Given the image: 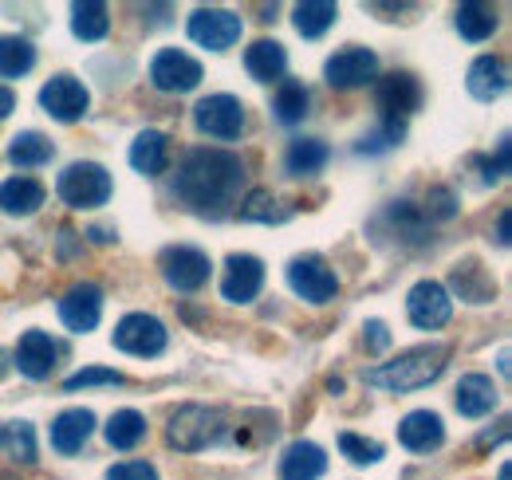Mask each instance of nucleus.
Segmentation results:
<instances>
[{"label": "nucleus", "mask_w": 512, "mask_h": 480, "mask_svg": "<svg viewBox=\"0 0 512 480\" xmlns=\"http://www.w3.org/2000/svg\"><path fill=\"white\" fill-rule=\"evenodd\" d=\"M327 158H331V150L323 146L320 138H296L288 146V154H284V170L292 178H312L327 166Z\"/></svg>", "instance_id": "obj_27"}, {"label": "nucleus", "mask_w": 512, "mask_h": 480, "mask_svg": "<svg viewBox=\"0 0 512 480\" xmlns=\"http://www.w3.org/2000/svg\"><path fill=\"white\" fill-rule=\"evenodd\" d=\"M170 162V138L162 130H142L134 142H130V166L142 174V178H158Z\"/></svg>", "instance_id": "obj_23"}, {"label": "nucleus", "mask_w": 512, "mask_h": 480, "mask_svg": "<svg viewBox=\"0 0 512 480\" xmlns=\"http://www.w3.org/2000/svg\"><path fill=\"white\" fill-rule=\"evenodd\" d=\"M335 20H339V4H331V0H304V4H296V16H292V24L304 40H320Z\"/></svg>", "instance_id": "obj_29"}, {"label": "nucleus", "mask_w": 512, "mask_h": 480, "mask_svg": "<svg viewBox=\"0 0 512 480\" xmlns=\"http://www.w3.org/2000/svg\"><path fill=\"white\" fill-rule=\"evenodd\" d=\"M111 189H115V181L107 174V166H99V162H71L56 178V193L71 209H99L111 201Z\"/></svg>", "instance_id": "obj_4"}, {"label": "nucleus", "mask_w": 512, "mask_h": 480, "mask_svg": "<svg viewBox=\"0 0 512 480\" xmlns=\"http://www.w3.org/2000/svg\"><path fill=\"white\" fill-rule=\"evenodd\" d=\"M8 445H12L16 461H24V465L36 461V429H32L28 421H12V425H8Z\"/></svg>", "instance_id": "obj_40"}, {"label": "nucleus", "mask_w": 512, "mask_h": 480, "mask_svg": "<svg viewBox=\"0 0 512 480\" xmlns=\"http://www.w3.org/2000/svg\"><path fill=\"white\" fill-rule=\"evenodd\" d=\"M375 107L383 111V122H402L422 107V83L410 71H390L375 83Z\"/></svg>", "instance_id": "obj_12"}, {"label": "nucleus", "mask_w": 512, "mask_h": 480, "mask_svg": "<svg viewBox=\"0 0 512 480\" xmlns=\"http://www.w3.org/2000/svg\"><path fill=\"white\" fill-rule=\"evenodd\" d=\"M398 441L410 453H434L446 441V425L434 410H410L406 418L398 421Z\"/></svg>", "instance_id": "obj_18"}, {"label": "nucleus", "mask_w": 512, "mask_h": 480, "mask_svg": "<svg viewBox=\"0 0 512 480\" xmlns=\"http://www.w3.org/2000/svg\"><path fill=\"white\" fill-rule=\"evenodd\" d=\"M363 343H367L371 355H383L386 347H390V331H386L383 319H367V327H363Z\"/></svg>", "instance_id": "obj_43"}, {"label": "nucleus", "mask_w": 512, "mask_h": 480, "mask_svg": "<svg viewBox=\"0 0 512 480\" xmlns=\"http://www.w3.org/2000/svg\"><path fill=\"white\" fill-rule=\"evenodd\" d=\"M158 268H162V280H166L174 292H197V288H205V284H209V272H213L209 256H205L201 248H190V244L166 248L162 260H158Z\"/></svg>", "instance_id": "obj_8"}, {"label": "nucleus", "mask_w": 512, "mask_h": 480, "mask_svg": "<svg viewBox=\"0 0 512 480\" xmlns=\"http://www.w3.org/2000/svg\"><path fill=\"white\" fill-rule=\"evenodd\" d=\"M127 378L119 374V370H111V366H87V370H75L71 378L64 382V390H87V386H123Z\"/></svg>", "instance_id": "obj_37"}, {"label": "nucleus", "mask_w": 512, "mask_h": 480, "mask_svg": "<svg viewBox=\"0 0 512 480\" xmlns=\"http://www.w3.org/2000/svg\"><path fill=\"white\" fill-rule=\"evenodd\" d=\"M264 288V264L260 256L249 252H233L225 260V276H221V296L229 303H253Z\"/></svg>", "instance_id": "obj_15"}, {"label": "nucleus", "mask_w": 512, "mask_h": 480, "mask_svg": "<svg viewBox=\"0 0 512 480\" xmlns=\"http://www.w3.org/2000/svg\"><path fill=\"white\" fill-rule=\"evenodd\" d=\"M245 71L253 75L256 83H272V79H284V71H288V52H284V44L280 40H256L245 48Z\"/></svg>", "instance_id": "obj_25"}, {"label": "nucleus", "mask_w": 512, "mask_h": 480, "mask_svg": "<svg viewBox=\"0 0 512 480\" xmlns=\"http://www.w3.org/2000/svg\"><path fill=\"white\" fill-rule=\"evenodd\" d=\"M406 315L418 331H438L446 327L449 315H453V296H449L446 284L438 280H418L406 296Z\"/></svg>", "instance_id": "obj_10"}, {"label": "nucleus", "mask_w": 512, "mask_h": 480, "mask_svg": "<svg viewBox=\"0 0 512 480\" xmlns=\"http://www.w3.org/2000/svg\"><path fill=\"white\" fill-rule=\"evenodd\" d=\"M52 154H56V146H52L40 130H24V134H16V138H12V146H8V162H12V166H20V170L48 166V162H52Z\"/></svg>", "instance_id": "obj_28"}, {"label": "nucleus", "mask_w": 512, "mask_h": 480, "mask_svg": "<svg viewBox=\"0 0 512 480\" xmlns=\"http://www.w3.org/2000/svg\"><path fill=\"white\" fill-rule=\"evenodd\" d=\"M497 244L509 248V209H501V217H497Z\"/></svg>", "instance_id": "obj_45"}, {"label": "nucleus", "mask_w": 512, "mask_h": 480, "mask_svg": "<svg viewBox=\"0 0 512 480\" xmlns=\"http://www.w3.org/2000/svg\"><path fill=\"white\" fill-rule=\"evenodd\" d=\"M426 213L434 217V221H449L453 213H457V197L449 193V189H430V197H426Z\"/></svg>", "instance_id": "obj_41"}, {"label": "nucleus", "mask_w": 512, "mask_h": 480, "mask_svg": "<svg viewBox=\"0 0 512 480\" xmlns=\"http://www.w3.org/2000/svg\"><path fill=\"white\" fill-rule=\"evenodd\" d=\"M103 437H107L111 449H123V453H127L134 445H142V437H146V418H142L138 410H119V414H111Z\"/></svg>", "instance_id": "obj_33"}, {"label": "nucleus", "mask_w": 512, "mask_h": 480, "mask_svg": "<svg viewBox=\"0 0 512 480\" xmlns=\"http://www.w3.org/2000/svg\"><path fill=\"white\" fill-rule=\"evenodd\" d=\"M60 319H64L67 331H75V335L95 331L99 319H103V288L91 284V280L75 284L64 300H60Z\"/></svg>", "instance_id": "obj_16"}, {"label": "nucleus", "mask_w": 512, "mask_h": 480, "mask_svg": "<svg viewBox=\"0 0 512 480\" xmlns=\"http://www.w3.org/2000/svg\"><path fill=\"white\" fill-rule=\"evenodd\" d=\"M449 355H453L449 343H422V347L402 351L398 359L363 370V382L390 390V394H414V390H426L430 382H438L446 374Z\"/></svg>", "instance_id": "obj_2"}, {"label": "nucleus", "mask_w": 512, "mask_h": 480, "mask_svg": "<svg viewBox=\"0 0 512 480\" xmlns=\"http://www.w3.org/2000/svg\"><path fill=\"white\" fill-rule=\"evenodd\" d=\"M241 32H245V24L229 8H197L190 16V40L201 44V48H209V52L233 48L241 40Z\"/></svg>", "instance_id": "obj_11"}, {"label": "nucleus", "mask_w": 512, "mask_h": 480, "mask_svg": "<svg viewBox=\"0 0 512 480\" xmlns=\"http://www.w3.org/2000/svg\"><path fill=\"white\" fill-rule=\"evenodd\" d=\"M308 103H312L308 87L296 83V79H284L280 91H276V99H272V115H276V122H284V126H296V122H304V115H308Z\"/></svg>", "instance_id": "obj_31"}, {"label": "nucleus", "mask_w": 512, "mask_h": 480, "mask_svg": "<svg viewBox=\"0 0 512 480\" xmlns=\"http://www.w3.org/2000/svg\"><path fill=\"white\" fill-rule=\"evenodd\" d=\"M48 189L36 178H8L0 181V213L8 217H32L44 205Z\"/></svg>", "instance_id": "obj_24"}, {"label": "nucleus", "mask_w": 512, "mask_h": 480, "mask_svg": "<svg viewBox=\"0 0 512 480\" xmlns=\"http://www.w3.org/2000/svg\"><path fill=\"white\" fill-rule=\"evenodd\" d=\"M107 28H111L107 4H99V0H79V4H71V32H75L79 40L95 44V40L107 36Z\"/></svg>", "instance_id": "obj_30"}, {"label": "nucleus", "mask_w": 512, "mask_h": 480, "mask_svg": "<svg viewBox=\"0 0 512 480\" xmlns=\"http://www.w3.org/2000/svg\"><path fill=\"white\" fill-rule=\"evenodd\" d=\"M193 126L217 142H233L245 130V103L237 95H209L193 107Z\"/></svg>", "instance_id": "obj_7"}, {"label": "nucleus", "mask_w": 512, "mask_h": 480, "mask_svg": "<svg viewBox=\"0 0 512 480\" xmlns=\"http://www.w3.org/2000/svg\"><path fill=\"white\" fill-rule=\"evenodd\" d=\"M465 87H469L473 99L493 103V99H501L509 91V67H505L501 56H481V60H473V67H469Z\"/></svg>", "instance_id": "obj_20"}, {"label": "nucleus", "mask_w": 512, "mask_h": 480, "mask_svg": "<svg viewBox=\"0 0 512 480\" xmlns=\"http://www.w3.org/2000/svg\"><path fill=\"white\" fill-rule=\"evenodd\" d=\"M449 284H453V292L461 296L465 303H493L497 296V284H493V276L477 264V260H465V264H453V272H449Z\"/></svg>", "instance_id": "obj_26"}, {"label": "nucleus", "mask_w": 512, "mask_h": 480, "mask_svg": "<svg viewBox=\"0 0 512 480\" xmlns=\"http://www.w3.org/2000/svg\"><path fill=\"white\" fill-rule=\"evenodd\" d=\"M375 75H379V56L371 48H359V44L339 48L331 60L323 63V79L335 91H355V87L371 83Z\"/></svg>", "instance_id": "obj_9"}, {"label": "nucleus", "mask_w": 512, "mask_h": 480, "mask_svg": "<svg viewBox=\"0 0 512 480\" xmlns=\"http://www.w3.org/2000/svg\"><path fill=\"white\" fill-rule=\"evenodd\" d=\"M229 433V414L221 406H178L166 421V445L178 453H201Z\"/></svg>", "instance_id": "obj_3"}, {"label": "nucleus", "mask_w": 512, "mask_h": 480, "mask_svg": "<svg viewBox=\"0 0 512 480\" xmlns=\"http://www.w3.org/2000/svg\"><path fill=\"white\" fill-rule=\"evenodd\" d=\"M150 83L166 95H186L201 83V63L186 52H178V48H162L150 60Z\"/></svg>", "instance_id": "obj_14"}, {"label": "nucleus", "mask_w": 512, "mask_h": 480, "mask_svg": "<svg viewBox=\"0 0 512 480\" xmlns=\"http://www.w3.org/2000/svg\"><path fill=\"white\" fill-rule=\"evenodd\" d=\"M390 221L398 225V233H406L410 240H422V233H426V217H422V209L414 201H394L390 205Z\"/></svg>", "instance_id": "obj_38"}, {"label": "nucleus", "mask_w": 512, "mask_h": 480, "mask_svg": "<svg viewBox=\"0 0 512 480\" xmlns=\"http://www.w3.org/2000/svg\"><path fill=\"white\" fill-rule=\"evenodd\" d=\"M288 288H292L300 300L320 307V303L335 300L339 276H335V268L323 260L320 252H304V256H296V260L288 264Z\"/></svg>", "instance_id": "obj_6"}, {"label": "nucleus", "mask_w": 512, "mask_h": 480, "mask_svg": "<svg viewBox=\"0 0 512 480\" xmlns=\"http://www.w3.org/2000/svg\"><path fill=\"white\" fill-rule=\"evenodd\" d=\"M40 107L56 122H79L87 115V107H91V95H87V87L75 75L60 71V75H52L40 87Z\"/></svg>", "instance_id": "obj_13"}, {"label": "nucleus", "mask_w": 512, "mask_h": 480, "mask_svg": "<svg viewBox=\"0 0 512 480\" xmlns=\"http://www.w3.org/2000/svg\"><path fill=\"white\" fill-rule=\"evenodd\" d=\"M339 453H343L351 465H379L386 449L379 445V441L359 437V433H339Z\"/></svg>", "instance_id": "obj_35"}, {"label": "nucleus", "mask_w": 512, "mask_h": 480, "mask_svg": "<svg viewBox=\"0 0 512 480\" xmlns=\"http://www.w3.org/2000/svg\"><path fill=\"white\" fill-rule=\"evenodd\" d=\"M457 32H461L465 40L481 44V40H489V36L497 32V12H493L489 4L469 0V4H461V8H457Z\"/></svg>", "instance_id": "obj_34"}, {"label": "nucleus", "mask_w": 512, "mask_h": 480, "mask_svg": "<svg viewBox=\"0 0 512 480\" xmlns=\"http://www.w3.org/2000/svg\"><path fill=\"white\" fill-rule=\"evenodd\" d=\"M497 480H509V465H501V473H497Z\"/></svg>", "instance_id": "obj_47"}, {"label": "nucleus", "mask_w": 512, "mask_h": 480, "mask_svg": "<svg viewBox=\"0 0 512 480\" xmlns=\"http://www.w3.org/2000/svg\"><path fill=\"white\" fill-rule=\"evenodd\" d=\"M497 386H493V378L489 374H465L461 382H457V390H453V402H457V414L461 418H485V414H493L497 410Z\"/></svg>", "instance_id": "obj_19"}, {"label": "nucleus", "mask_w": 512, "mask_h": 480, "mask_svg": "<svg viewBox=\"0 0 512 480\" xmlns=\"http://www.w3.org/2000/svg\"><path fill=\"white\" fill-rule=\"evenodd\" d=\"M87 237L95 240V244H107V240H111V233H107V229H91V233H87Z\"/></svg>", "instance_id": "obj_46"}, {"label": "nucleus", "mask_w": 512, "mask_h": 480, "mask_svg": "<svg viewBox=\"0 0 512 480\" xmlns=\"http://www.w3.org/2000/svg\"><path fill=\"white\" fill-rule=\"evenodd\" d=\"M36 67V48L24 36H0V79H20Z\"/></svg>", "instance_id": "obj_32"}, {"label": "nucleus", "mask_w": 512, "mask_h": 480, "mask_svg": "<svg viewBox=\"0 0 512 480\" xmlns=\"http://www.w3.org/2000/svg\"><path fill=\"white\" fill-rule=\"evenodd\" d=\"M402 138H406V122H383V130L359 142V154H383L390 146H402Z\"/></svg>", "instance_id": "obj_39"}, {"label": "nucleus", "mask_w": 512, "mask_h": 480, "mask_svg": "<svg viewBox=\"0 0 512 480\" xmlns=\"http://www.w3.org/2000/svg\"><path fill=\"white\" fill-rule=\"evenodd\" d=\"M107 480H158V469L146 461H119L115 469H107Z\"/></svg>", "instance_id": "obj_42"}, {"label": "nucleus", "mask_w": 512, "mask_h": 480, "mask_svg": "<svg viewBox=\"0 0 512 480\" xmlns=\"http://www.w3.org/2000/svg\"><path fill=\"white\" fill-rule=\"evenodd\" d=\"M241 221H264V225H272V221H284V213L276 209V197L268 189H253L241 201Z\"/></svg>", "instance_id": "obj_36"}, {"label": "nucleus", "mask_w": 512, "mask_h": 480, "mask_svg": "<svg viewBox=\"0 0 512 480\" xmlns=\"http://www.w3.org/2000/svg\"><path fill=\"white\" fill-rule=\"evenodd\" d=\"M245 185V162L229 150H190L178 166L174 197L197 217H225Z\"/></svg>", "instance_id": "obj_1"}, {"label": "nucleus", "mask_w": 512, "mask_h": 480, "mask_svg": "<svg viewBox=\"0 0 512 480\" xmlns=\"http://www.w3.org/2000/svg\"><path fill=\"white\" fill-rule=\"evenodd\" d=\"M95 433V414L87 410V406H75V410H64L60 418L52 421V449L56 453H79L83 445H87V437Z\"/></svg>", "instance_id": "obj_21"}, {"label": "nucleus", "mask_w": 512, "mask_h": 480, "mask_svg": "<svg viewBox=\"0 0 512 480\" xmlns=\"http://www.w3.org/2000/svg\"><path fill=\"white\" fill-rule=\"evenodd\" d=\"M56 355H60V347L52 343V335H48V331H24V335H20V343H16V351H12L16 370H20L24 378H32V382L52 378V370H56Z\"/></svg>", "instance_id": "obj_17"}, {"label": "nucleus", "mask_w": 512, "mask_h": 480, "mask_svg": "<svg viewBox=\"0 0 512 480\" xmlns=\"http://www.w3.org/2000/svg\"><path fill=\"white\" fill-rule=\"evenodd\" d=\"M111 343L123 351V355H134V359H154L166 351L170 343V331L158 315H146V311H130L115 323V335Z\"/></svg>", "instance_id": "obj_5"}, {"label": "nucleus", "mask_w": 512, "mask_h": 480, "mask_svg": "<svg viewBox=\"0 0 512 480\" xmlns=\"http://www.w3.org/2000/svg\"><path fill=\"white\" fill-rule=\"evenodd\" d=\"M4 441H8V429H4V425H0V445H4Z\"/></svg>", "instance_id": "obj_48"}, {"label": "nucleus", "mask_w": 512, "mask_h": 480, "mask_svg": "<svg viewBox=\"0 0 512 480\" xmlns=\"http://www.w3.org/2000/svg\"><path fill=\"white\" fill-rule=\"evenodd\" d=\"M12 111H16V95H12V91L0 83V119H8Z\"/></svg>", "instance_id": "obj_44"}, {"label": "nucleus", "mask_w": 512, "mask_h": 480, "mask_svg": "<svg viewBox=\"0 0 512 480\" xmlns=\"http://www.w3.org/2000/svg\"><path fill=\"white\" fill-rule=\"evenodd\" d=\"M327 473V453L316 441H292L280 457V480H320Z\"/></svg>", "instance_id": "obj_22"}]
</instances>
